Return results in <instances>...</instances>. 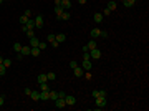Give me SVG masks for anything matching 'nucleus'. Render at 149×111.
Returning <instances> with one entry per match:
<instances>
[{"instance_id":"nucleus-1","label":"nucleus","mask_w":149,"mask_h":111,"mask_svg":"<svg viewBox=\"0 0 149 111\" xmlns=\"http://www.w3.org/2000/svg\"><path fill=\"white\" fill-rule=\"evenodd\" d=\"M94 104H96V109H104V108H106V98L104 96L94 98Z\"/></svg>"},{"instance_id":"nucleus-2","label":"nucleus","mask_w":149,"mask_h":111,"mask_svg":"<svg viewBox=\"0 0 149 111\" xmlns=\"http://www.w3.org/2000/svg\"><path fill=\"white\" fill-rule=\"evenodd\" d=\"M43 25H45L43 17H42V15H37V17H35V28H40V30H42Z\"/></svg>"},{"instance_id":"nucleus-3","label":"nucleus","mask_w":149,"mask_h":111,"mask_svg":"<svg viewBox=\"0 0 149 111\" xmlns=\"http://www.w3.org/2000/svg\"><path fill=\"white\" fill-rule=\"evenodd\" d=\"M65 101H66V106H75L76 104V98L73 96V94H66Z\"/></svg>"},{"instance_id":"nucleus-4","label":"nucleus","mask_w":149,"mask_h":111,"mask_svg":"<svg viewBox=\"0 0 149 111\" xmlns=\"http://www.w3.org/2000/svg\"><path fill=\"white\" fill-rule=\"evenodd\" d=\"M90 56H91V60H100L101 58V50L100 48L90 50Z\"/></svg>"},{"instance_id":"nucleus-5","label":"nucleus","mask_w":149,"mask_h":111,"mask_svg":"<svg viewBox=\"0 0 149 111\" xmlns=\"http://www.w3.org/2000/svg\"><path fill=\"white\" fill-rule=\"evenodd\" d=\"M53 103H55V106L58 108V109H63V108L66 106V101H65V98H56V100L53 101Z\"/></svg>"},{"instance_id":"nucleus-6","label":"nucleus","mask_w":149,"mask_h":111,"mask_svg":"<svg viewBox=\"0 0 149 111\" xmlns=\"http://www.w3.org/2000/svg\"><path fill=\"white\" fill-rule=\"evenodd\" d=\"M81 68H83L85 71H90V70L93 68V61H91V60H83V63H81Z\"/></svg>"},{"instance_id":"nucleus-7","label":"nucleus","mask_w":149,"mask_h":111,"mask_svg":"<svg viewBox=\"0 0 149 111\" xmlns=\"http://www.w3.org/2000/svg\"><path fill=\"white\" fill-rule=\"evenodd\" d=\"M73 73H75V76L76 78H81L85 75V70L81 68V66H76V68H73Z\"/></svg>"},{"instance_id":"nucleus-8","label":"nucleus","mask_w":149,"mask_h":111,"mask_svg":"<svg viewBox=\"0 0 149 111\" xmlns=\"http://www.w3.org/2000/svg\"><path fill=\"white\" fill-rule=\"evenodd\" d=\"M63 12H65V10H63L61 5H55V8H53V13H56V20H60V15H61Z\"/></svg>"},{"instance_id":"nucleus-9","label":"nucleus","mask_w":149,"mask_h":111,"mask_svg":"<svg viewBox=\"0 0 149 111\" xmlns=\"http://www.w3.org/2000/svg\"><path fill=\"white\" fill-rule=\"evenodd\" d=\"M30 52H31V46L30 45H23V46H22V50H20V53H22V55H30Z\"/></svg>"},{"instance_id":"nucleus-10","label":"nucleus","mask_w":149,"mask_h":111,"mask_svg":"<svg viewBox=\"0 0 149 111\" xmlns=\"http://www.w3.org/2000/svg\"><path fill=\"white\" fill-rule=\"evenodd\" d=\"M30 98L33 101H40V91H37V90H31V93H30Z\"/></svg>"},{"instance_id":"nucleus-11","label":"nucleus","mask_w":149,"mask_h":111,"mask_svg":"<svg viewBox=\"0 0 149 111\" xmlns=\"http://www.w3.org/2000/svg\"><path fill=\"white\" fill-rule=\"evenodd\" d=\"M106 8H108V10H111V12H114L116 10V2H114V0H108Z\"/></svg>"},{"instance_id":"nucleus-12","label":"nucleus","mask_w":149,"mask_h":111,"mask_svg":"<svg viewBox=\"0 0 149 111\" xmlns=\"http://www.w3.org/2000/svg\"><path fill=\"white\" fill-rule=\"evenodd\" d=\"M60 5L63 7V10H70V8H71V0H61Z\"/></svg>"},{"instance_id":"nucleus-13","label":"nucleus","mask_w":149,"mask_h":111,"mask_svg":"<svg viewBox=\"0 0 149 111\" xmlns=\"http://www.w3.org/2000/svg\"><path fill=\"white\" fill-rule=\"evenodd\" d=\"M100 31H101L100 28H98V27H94L93 30L90 31V35H91V38H100Z\"/></svg>"},{"instance_id":"nucleus-14","label":"nucleus","mask_w":149,"mask_h":111,"mask_svg":"<svg viewBox=\"0 0 149 111\" xmlns=\"http://www.w3.org/2000/svg\"><path fill=\"white\" fill-rule=\"evenodd\" d=\"M28 40H30V42H28V45H30L31 48H33V46H38V45H40V40L37 38V37H33V38H28Z\"/></svg>"},{"instance_id":"nucleus-15","label":"nucleus","mask_w":149,"mask_h":111,"mask_svg":"<svg viewBox=\"0 0 149 111\" xmlns=\"http://www.w3.org/2000/svg\"><path fill=\"white\" fill-rule=\"evenodd\" d=\"M55 40L58 43H63V42H66V35L65 33H58V35H55Z\"/></svg>"},{"instance_id":"nucleus-16","label":"nucleus","mask_w":149,"mask_h":111,"mask_svg":"<svg viewBox=\"0 0 149 111\" xmlns=\"http://www.w3.org/2000/svg\"><path fill=\"white\" fill-rule=\"evenodd\" d=\"M48 100H50L48 91H40V101H48Z\"/></svg>"},{"instance_id":"nucleus-17","label":"nucleus","mask_w":149,"mask_h":111,"mask_svg":"<svg viewBox=\"0 0 149 111\" xmlns=\"http://www.w3.org/2000/svg\"><path fill=\"white\" fill-rule=\"evenodd\" d=\"M103 18H104V15H103V13H94V15H93L94 23H101V22H103Z\"/></svg>"},{"instance_id":"nucleus-18","label":"nucleus","mask_w":149,"mask_h":111,"mask_svg":"<svg viewBox=\"0 0 149 111\" xmlns=\"http://www.w3.org/2000/svg\"><path fill=\"white\" fill-rule=\"evenodd\" d=\"M70 18H71V13H68V10H65V12H63V13L61 15H60V20H70Z\"/></svg>"},{"instance_id":"nucleus-19","label":"nucleus","mask_w":149,"mask_h":111,"mask_svg":"<svg viewBox=\"0 0 149 111\" xmlns=\"http://www.w3.org/2000/svg\"><path fill=\"white\" fill-rule=\"evenodd\" d=\"M86 46H88L90 50H94V48H98V43H96V40H94V38H93V40H90Z\"/></svg>"},{"instance_id":"nucleus-20","label":"nucleus","mask_w":149,"mask_h":111,"mask_svg":"<svg viewBox=\"0 0 149 111\" xmlns=\"http://www.w3.org/2000/svg\"><path fill=\"white\" fill-rule=\"evenodd\" d=\"M48 78H46V73H40L38 75V83H46Z\"/></svg>"},{"instance_id":"nucleus-21","label":"nucleus","mask_w":149,"mask_h":111,"mask_svg":"<svg viewBox=\"0 0 149 111\" xmlns=\"http://www.w3.org/2000/svg\"><path fill=\"white\" fill-rule=\"evenodd\" d=\"M30 55L31 56H40V48H38V46H33L31 52H30Z\"/></svg>"},{"instance_id":"nucleus-22","label":"nucleus","mask_w":149,"mask_h":111,"mask_svg":"<svg viewBox=\"0 0 149 111\" xmlns=\"http://www.w3.org/2000/svg\"><path fill=\"white\" fill-rule=\"evenodd\" d=\"M40 91H50V85H48V81H46V83H40Z\"/></svg>"},{"instance_id":"nucleus-23","label":"nucleus","mask_w":149,"mask_h":111,"mask_svg":"<svg viewBox=\"0 0 149 111\" xmlns=\"http://www.w3.org/2000/svg\"><path fill=\"white\" fill-rule=\"evenodd\" d=\"M22 46H23V45H22V43H18V42H15V43H13V52H15V53H20V50H22Z\"/></svg>"},{"instance_id":"nucleus-24","label":"nucleus","mask_w":149,"mask_h":111,"mask_svg":"<svg viewBox=\"0 0 149 111\" xmlns=\"http://www.w3.org/2000/svg\"><path fill=\"white\" fill-rule=\"evenodd\" d=\"M25 35H27V38H33V37H35V28L27 30V31H25Z\"/></svg>"},{"instance_id":"nucleus-25","label":"nucleus","mask_w":149,"mask_h":111,"mask_svg":"<svg viewBox=\"0 0 149 111\" xmlns=\"http://www.w3.org/2000/svg\"><path fill=\"white\" fill-rule=\"evenodd\" d=\"M48 93H50V100H52V101H55L56 98H58V91H53V90H50Z\"/></svg>"},{"instance_id":"nucleus-26","label":"nucleus","mask_w":149,"mask_h":111,"mask_svg":"<svg viewBox=\"0 0 149 111\" xmlns=\"http://www.w3.org/2000/svg\"><path fill=\"white\" fill-rule=\"evenodd\" d=\"M136 4V2H134V0H123V5H124V7H133V5H134Z\"/></svg>"},{"instance_id":"nucleus-27","label":"nucleus","mask_w":149,"mask_h":111,"mask_svg":"<svg viewBox=\"0 0 149 111\" xmlns=\"http://www.w3.org/2000/svg\"><path fill=\"white\" fill-rule=\"evenodd\" d=\"M46 78H48V81H53V80L56 78V75H55L53 71H48V73H46Z\"/></svg>"},{"instance_id":"nucleus-28","label":"nucleus","mask_w":149,"mask_h":111,"mask_svg":"<svg viewBox=\"0 0 149 111\" xmlns=\"http://www.w3.org/2000/svg\"><path fill=\"white\" fill-rule=\"evenodd\" d=\"M18 22H20V23H22V25H25V23H27V22H28V17H27V15H25V13H23V15H22V17H20V18H18Z\"/></svg>"},{"instance_id":"nucleus-29","label":"nucleus","mask_w":149,"mask_h":111,"mask_svg":"<svg viewBox=\"0 0 149 111\" xmlns=\"http://www.w3.org/2000/svg\"><path fill=\"white\" fill-rule=\"evenodd\" d=\"M4 66H5V68L12 66V60H10V58H4Z\"/></svg>"},{"instance_id":"nucleus-30","label":"nucleus","mask_w":149,"mask_h":111,"mask_svg":"<svg viewBox=\"0 0 149 111\" xmlns=\"http://www.w3.org/2000/svg\"><path fill=\"white\" fill-rule=\"evenodd\" d=\"M46 42H48V43H53V42H55V35H53V33H48V37H46Z\"/></svg>"},{"instance_id":"nucleus-31","label":"nucleus","mask_w":149,"mask_h":111,"mask_svg":"<svg viewBox=\"0 0 149 111\" xmlns=\"http://www.w3.org/2000/svg\"><path fill=\"white\" fill-rule=\"evenodd\" d=\"M5 73H7V68H5V66H4V63H2V65H0V76H4Z\"/></svg>"},{"instance_id":"nucleus-32","label":"nucleus","mask_w":149,"mask_h":111,"mask_svg":"<svg viewBox=\"0 0 149 111\" xmlns=\"http://www.w3.org/2000/svg\"><path fill=\"white\" fill-rule=\"evenodd\" d=\"M46 46H48V43H46V42H40V45H38V48H40V50H45V48H46Z\"/></svg>"},{"instance_id":"nucleus-33","label":"nucleus","mask_w":149,"mask_h":111,"mask_svg":"<svg viewBox=\"0 0 149 111\" xmlns=\"http://www.w3.org/2000/svg\"><path fill=\"white\" fill-rule=\"evenodd\" d=\"M76 66H78V61H75V60H73V61H70V68H76Z\"/></svg>"},{"instance_id":"nucleus-34","label":"nucleus","mask_w":149,"mask_h":111,"mask_svg":"<svg viewBox=\"0 0 149 111\" xmlns=\"http://www.w3.org/2000/svg\"><path fill=\"white\" fill-rule=\"evenodd\" d=\"M100 37H101V38H108V31L101 30V31H100Z\"/></svg>"},{"instance_id":"nucleus-35","label":"nucleus","mask_w":149,"mask_h":111,"mask_svg":"<svg viewBox=\"0 0 149 111\" xmlns=\"http://www.w3.org/2000/svg\"><path fill=\"white\" fill-rule=\"evenodd\" d=\"M83 60H91V56H90V52H85V53H83Z\"/></svg>"},{"instance_id":"nucleus-36","label":"nucleus","mask_w":149,"mask_h":111,"mask_svg":"<svg viewBox=\"0 0 149 111\" xmlns=\"http://www.w3.org/2000/svg\"><path fill=\"white\" fill-rule=\"evenodd\" d=\"M4 103H5V96L4 94H0V106H4Z\"/></svg>"},{"instance_id":"nucleus-37","label":"nucleus","mask_w":149,"mask_h":111,"mask_svg":"<svg viewBox=\"0 0 149 111\" xmlns=\"http://www.w3.org/2000/svg\"><path fill=\"white\" fill-rule=\"evenodd\" d=\"M50 45H52L53 48H58V46H60V43H58V42H56V40H55V42H53V43H50Z\"/></svg>"},{"instance_id":"nucleus-38","label":"nucleus","mask_w":149,"mask_h":111,"mask_svg":"<svg viewBox=\"0 0 149 111\" xmlns=\"http://www.w3.org/2000/svg\"><path fill=\"white\" fill-rule=\"evenodd\" d=\"M103 15H106V17H109V15H111V10H108V8H104V12H103Z\"/></svg>"},{"instance_id":"nucleus-39","label":"nucleus","mask_w":149,"mask_h":111,"mask_svg":"<svg viewBox=\"0 0 149 111\" xmlns=\"http://www.w3.org/2000/svg\"><path fill=\"white\" fill-rule=\"evenodd\" d=\"M96 96H100V90H93V98H96Z\"/></svg>"},{"instance_id":"nucleus-40","label":"nucleus","mask_w":149,"mask_h":111,"mask_svg":"<svg viewBox=\"0 0 149 111\" xmlns=\"http://www.w3.org/2000/svg\"><path fill=\"white\" fill-rule=\"evenodd\" d=\"M65 96H66L65 91H58V98H65Z\"/></svg>"},{"instance_id":"nucleus-41","label":"nucleus","mask_w":149,"mask_h":111,"mask_svg":"<svg viewBox=\"0 0 149 111\" xmlns=\"http://www.w3.org/2000/svg\"><path fill=\"white\" fill-rule=\"evenodd\" d=\"M100 96H104V98H106V91H104V90H100ZM98 98V96H96Z\"/></svg>"},{"instance_id":"nucleus-42","label":"nucleus","mask_w":149,"mask_h":111,"mask_svg":"<svg viewBox=\"0 0 149 111\" xmlns=\"http://www.w3.org/2000/svg\"><path fill=\"white\" fill-rule=\"evenodd\" d=\"M83 76H85V78H88V80H90V78H91V73H90V71H86V73H85V75H83Z\"/></svg>"},{"instance_id":"nucleus-43","label":"nucleus","mask_w":149,"mask_h":111,"mask_svg":"<svg viewBox=\"0 0 149 111\" xmlns=\"http://www.w3.org/2000/svg\"><path fill=\"white\" fill-rule=\"evenodd\" d=\"M30 93H31L30 88H25V94H27V96H30Z\"/></svg>"},{"instance_id":"nucleus-44","label":"nucleus","mask_w":149,"mask_h":111,"mask_svg":"<svg viewBox=\"0 0 149 111\" xmlns=\"http://www.w3.org/2000/svg\"><path fill=\"white\" fill-rule=\"evenodd\" d=\"M25 15H27L28 18H30V17H31V10H25Z\"/></svg>"},{"instance_id":"nucleus-45","label":"nucleus","mask_w":149,"mask_h":111,"mask_svg":"<svg viewBox=\"0 0 149 111\" xmlns=\"http://www.w3.org/2000/svg\"><path fill=\"white\" fill-rule=\"evenodd\" d=\"M78 2H80V5H85V4L88 2V0H78Z\"/></svg>"},{"instance_id":"nucleus-46","label":"nucleus","mask_w":149,"mask_h":111,"mask_svg":"<svg viewBox=\"0 0 149 111\" xmlns=\"http://www.w3.org/2000/svg\"><path fill=\"white\" fill-rule=\"evenodd\" d=\"M2 63H4V56L0 55V65H2Z\"/></svg>"},{"instance_id":"nucleus-47","label":"nucleus","mask_w":149,"mask_h":111,"mask_svg":"<svg viewBox=\"0 0 149 111\" xmlns=\"http://www.w3.org/2000/svg\"><path fill=\"white\" fill-rule=\"evenodd\" d=\"M2 4H4V0H0V5H2Z\"/></svg>"},{"instance_id":"nucleus-48","label":"nucleus","mask_w":149,"mask_h":111,"mask_svg":"<svg viewBox=\"0 0 149 111\" xmlns=\"http://www.w3.org/2000/svg\"><path fill=\"white\" fill-rule=\"evenodd\" d=\"M4 2H7V0H4Z\"/></svg>"},{"instance_id":"nucleus-49","label":"nucleus","mask_w":149,"mask_h":111,"mask_svg":"<svg viewBox=\"0 0 149 111\" xmlns=\"http://www.w3.org/2000/svg\"><path fill=\"white\" fill-rule=\"evenodd\" d=\"M134 2H138V0H134Z\"/></svg>"}]
</instances>
